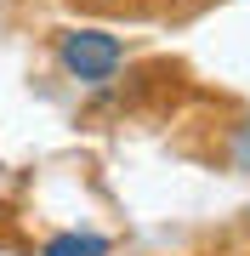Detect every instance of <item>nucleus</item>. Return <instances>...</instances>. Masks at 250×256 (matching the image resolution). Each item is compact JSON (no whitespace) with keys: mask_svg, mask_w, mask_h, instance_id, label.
<instances>
[{"mask_svg":"<svg viewBox=\"0 0 250 256\" xmlns=\"http://www.w3.org/2000/svg\"><path fill=\"white\" fill-rule=\"evenodd\" d=\"M51 63L74 86H108L125 68V40L97 28V23H68L51 34Z\"/></svg>","mask_w":250,"mask_h":256,"instance_id":"f257e3e1","label":"nucleus"},{"mask_svg":"<svg viewBox=\"0 0 250 256\" xmlns=\"http://www.w3.org/2000/svg\"><path fill=\"white\" fill-rule=\"evenodd\" d=\"M40 256H114V239L97 228H63L40 245Z\"/></svg>","mask_w":250,"mask_h":256,"instance_id":"f03ea898","label":"nucleus"},{"mask_svg":"<svg viewBox=\"0 0 250 256\" xmlns=\"http://www.w3.org/2000/svg\"><path fill=\"white\" fill-rule=\"evenodd\" d=\"M228 160H233V171H245L250 176V120L239 131H233V142H228Z\"/></svg>","mask_w":250,"mask_h":256,"instance_id":"7ed1b4c3","label":"nucleus"},{"mask_svg":"<svg viewBox=\"0 0 250 256\" xmlns=\"http://www.w3.org/2000/svg\"><path fill=\"white\" fill-rule=\"evenodd\" d=\"M85 6H120V0H85Z\"/></svg>","mask_w":250,"mask_h":256,"instance_id":"20e7f679","label":"nucleus"},{"mask_svg":"<svg viewBox=\"0 0 250 256\" xmlns=\"http://www.w3.org/2000/svg\"><path fill=\"white\" fill-rule=\"evenodd\" d=\"M245 222H250V210H245Z\"/></svg>","mask_w":250,"mask_h":256,"instance_id":"39448f33","label":"nucleus"}]
</instances>
